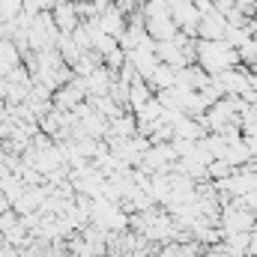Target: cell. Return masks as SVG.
<instances>
[{
	"label": "cell",
	"instance_id": "cell-1",
	"mask_svg": "<svg viewBox=\"0 0 257 257\" xmlns=\"http://www.w3.org/2000/svg\"><path fill=\"white\" fill-rule=\"evenodd\" d=\"M194 51H197V63L203 66L209 75H218L224 69H233V66L242 63L239 51L230 42H224V39H200L194 45Z\"/></svg>",
	"mask_w": 257,
	"mask_h": 257
},
{
	"label": "cell",
	"instance_id": "cell-2",
	"mask_svg": "<svg viewBox=\"0 0 257 257\" xmlns=\"http://www.w3.org/2000/svg\"><path fill=\"white\" fill-rule=\"evenodd\" d=\"M51 15H54V21H57L60 33H75V30L84 24V18H81L78 6H75V3H69V0H60V3L51 9Z\"/></svg>",
	"mask_w": 257,
	"mask_h": 257
},
{
	"label": "cell",
	"instance_id": "cell-3",
	"mask_svg": "<svg viewBox=\"0 0 257 257\" xmlns=\"http://www.w3.org/2000/svg\"><path fill=\"white\" fill-rule=\"evenodd\" d=\"M153 96H156L153 84H150L147 78H135V81L128 84V111H138V108L147 105Z\"/></svg>",
	"mask_w": 257,
	"mask_h": 257
},
{
	"label": "cell",
	"instance_id": "cell-4",
	"mask_svg": "<svg viewBox=\"0 0 257 257\" xmlns=\"http://www.w3.org/2000/svg\"><path fill=\"white\" fill-rule=\"evenodd\" d=\"M111 135H117V138L138 135V117H135V111H123L120 117H114L111 120Z\"/></svg>",
	"mask_w": 257,
	"mask_h": 257
},
{
	"label": "cell",
	"instance_id": "cell-5",
	"mask_svg": "<svg viewBox=\"0 0 257 257\" xmlns=\"http://www.w3.org/2000/svg\"><path fill=\"white\" fill-rule=\"evenodd\" d=\"M15 254V248H12V245H3V248H0V257H12Z\"/></svg>",
	"mask_w": 257,
	"mask_h": 257
}]
</instances>
